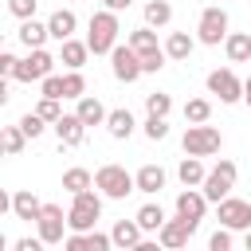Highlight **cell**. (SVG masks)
<instances>
[{"instance_id": "6da1fadb", "label": "cell", "mask_w": 251, "mask_h": 251, "mask_svg": "<svg viewBox=\"0 0 251 251\" xmlns=\"http://www.w3.org/2000/svg\"><path fill=\"white\" fill-rule=\"evenodd\" d=\"M94 188L106 196V200H126L129 192H137V176L126 173V165H102L94 173Z\"/></svg>"}, {"instance_id": "7a4b0ae2", "label": "cell", "mask_w": 251, "mask_h": 251, "mask_svg": "<svg viewBox=\"0 0 251 251\" xmlns=\"http://www.w3.org/2000/svg\"><path fill=\"white\" fill-rule=\"evenodd\" d=\"M118 12H94L90 16V31H86V43H90V51L94 55H110L114 47H118Z\"/></svg>"}, {"instance_id": "3957f363", "label": "cell", "mask_w": 251, "mask_h": 251, "mask_svg": "<svg viewBox=\"0 0 251 251\" xmlns=\"http://www.w3.org/2000/svg\"><path fill=\"white\" fill-rule=\"evenodd\" d=\"M180 145H184V153H192V157H212V153L224 149V133H220L216 126H208V122H188Z\"/></svg>"}, {"instance_id": "277c9868", "label": "cell", "mask_w": 251, "mask_h": 251, "mask_svg": "<svg viewBox=\"0 0 251 251\" xmlns=\"http://www.w3.org/2000/svg\"><path fill=\"white\" fill-rule=\"evenodd\" d=\"M98 216H102V196L98 192H75L71 196V208H67V224H71V231H90L94 224H98Z\"/></svg>"}, {"instance_id": "5b68a950", "label": "cell", "mask_w": 251, "mask_h": 251, "mask_svg": "<svg viewBox=\"0 0 251 251\" xmlns=\"http://www.w3.org/2000/svg\"><path fill=\"white\" fill-rule=\"evenodd\" d=\"M235 176H239V169H235V161H220L216 169H208V176H204V196L212 200V204H220L224 196H231V188H235Z\"/></svg>"}, {"instance_id": "8992f818", "label": "cell", "mask_w": 251, "mask_h": 251, "mask_svg": "<svg viewBox=\"0 0 251 251\" xmlns=\"http://www.w3.org/2000/svg\"><path fill=\"white\" fill-rule=\"evenodd\" d=\"M196 39L204 47H220L227 39V12L216 4V8H204L200 12V24H196Z\"/></svg>"}, {"instance_id": "52a82bcc", "label": "cell", "mask_w": 251, "mask_h": 251, "mask_svg": "<svg viewBox=\"0 0 251 251\" xmlns=\"http://www.w3.org/2000/svg\"><path fill=\"white\" fill-rule=\"evenodd\" d=\"M35 227H39V235H43V243H47V247L63 243V239H67V231H71V224H67V212H63L59 204H43V212H39Z\"/></svg>"}, {"instance_id": "ba28073f", "label": "cell", "mask_w": 251, "mask_h": 251, "mask_svg": "<svg viewBox=\"0 0 251 251\" xmlns=\"http://www.w3.org/2000/svg\"><path fill=\"white\" fill-rule=\"evenodd\" d=\"M110 63H114V78L118 82H137L145 71H141V55L129 47V43H118L110 51Z\"/></svg>"}, {"instance_id": "9c48e42d", "label": "cell", "mask_w": 251, "mask_h": 251, "mask_svg": "<svg viewBox=\"0 0 251 251\" xmlns=\"http://www.w3.org/2000/svg\"><path fill=\"white\" fill-rule=\"evenodd\" d=\"M208 90H212L224 106L243 102V78H235V71H227V67H220V71L208 75Z\"/></svg>"}, {"instance_id": "30bf717a", "label": "cell", "mask_w": 251, "mask_h": 251, "mask_svg": "<svg viewBox=\"0 0 251 251\" xmlns=\"http://www.w3.org/2000/svg\"><path fill=\"white\" fill-rule=\"evenodd\" d=\"M208 204H212V200L204 196V188H184V192L176 196V216L196 231L200 220H204V212H208Z\"/></svg>"}, {"instance_id": "8fae6325", "label": "cell", "mask_w": 251, "mask_h": 251, "mask_svg": "<svg viewBox=\"0 0 251 251\" xmlns=\"http://www.w3.org/2000/svg\"><path fill=\"white\" fill-rule=\"evenodd\" d=\"M51 67H55V59L43 47H31V55L20 59V67H16V82H43L51 75Z\"/></svg>"}, {"instance_id": "7c38bea8", "label": "cell", "mask_w": 251, "mask_h": 251, "mask_svg": "<svg viewBox=\"0 0 251 251\" xmlns=\"http://www.w3.org/2000/svg\"><path fill=\"white\" fill-rule=\"evenodd\" d=\"M220 224L231 227V231H247L251 227V204L235 200V196H224L220 200Z\"/></svg>"}, {"instance_id": "4fadbf2b", "label": "cell", "mask_w": 251, "mask_h": 251, "mask_svg": "<svg viewBox=\"0 0 251 251\" xmlns=\"http://www.w3.org/2000/svg\"><path fill=\"white\" fill-rule=\"evenodd\" d=\"M63 247L67 251H106V247H114V235H102V231H71L67 239H63Z\"/></svg>"}, {"instance_id": "5bb4252c", "label": "cell", "mask_w": 251, "mask_h": 251, "mask_svg": "<svg viewBox=\"0 0 251 251\" xmlns=\"http://www.w3.org/2000/svg\"><path fill=\"white\" fill-rule=\"evenodd\" d=\"M157 239H161V247H169V251H176V247H184L188 239H192V227L180 220V216H173V220H165L161 224V231H157Z\"/></svg>"}, {"instance_id": "9a60e30c", "label": "cell", "mask_w": 251, "mask_h": 251, "mask_svg": "<svg viewBox=\"0 0 251 251\" xmlns=\"http://www.w3.org/2000/svg\"><path fill=\"white\" fill-rule=\"evenodd\" d=\"M39 212H43V200H39L35 192H27V188L12 192V216H16V220H27V224H35V220H39Z\"/></svg>"}, {"instance_id": "2e32d148", "label": "cell", "mask_w": 251, "mask_h": 251, "mask_svg": "<svg viewBox=\"0 0 251 251\" xmlns=\"http://www.w3.org/2000/svg\"><path fill=\"white\" fill-rule=\"evenodd\" d=\"M55 133H59L63 145H82V141H86V122H82L78 114H63V118L55 122Z\"/></svg>"}, {"instance_id": "e0dca14e", "label": "cell", "mask_w": 251, "mask_h": 251, "mask_svg": "<svg viewBox=\"0 0 251 251\" xmlns=\"http://www.w3.org/2000/svg\"><path fill=\"white\" fill-rule=\"evenodd\" d=\"M110 235H114V247H122V251H133V247H137V243L145 239V231H141L137 216H133V220H118Z\"/></svg>"}, {"instance_id": "ac0fdd59", "label": "cell", "mask_w": 251, "mask_h": 251, "mask_svg": "<svg viewBox=\"0 0 251 251\" xmlns=\"http://www.w3.org/2000/svg\"><path fill=\"white\" fill-rule=\"evenodd\" d=\"M86 55H90V43H78L75 35L63 39V47H59V63H63L67 71H82V67H86Z\"/></svg>"}, {"instance_id": "d6986e66", "label": "cell", "mask_w": 251, "mask_h": 251, "mask_svg": "<svg viewBox=\"0 0 251 251\" xmlns=\"http://www.w3.org/2000/svg\"><path fill=\"white\" fill-rule=\"evenodd\" d=\"M224 51L231 63H251V31H227Z\"/></svg>"}, {"instance_id": "ffe728a7", "label": "cell", "mask_w": 251, "mask_h": 251, "mask_svg": "<svg viewBox=\"0 0 251 251\" xmlns=\"http://www.w3.org/2000/svg\"><path fill=\"white\" fill-rule=\"evenodd\" d=\"M47 27H51V39H71L75 35V27H78V20H75V12L71 8H59V12H51V20H47Z\"/></svg>"}, {"instance_id": "44dd1931", "label": "cell", "mask_w": 251, "mask_h": 251, "mask_svg": "<svg viewBox=\"0 0 251 251\" xmlns=\"http://www.w3.org/2000/svg\"><path fill=\"white\" fill-rule=\"evenodd\" d=\"M16 35H20V43L31 51V47H43V43H47L51 27H47V24H39V20L31 16V20H24V24H20V31H16Z\"/></svg>"}, {"instance_id": "7402d4cb", "label": "cell", "mask_w": 251, "mask_h": 251, "mask_svg": "<svg viewBox=\"0 0 251 251\" xmlns=\"http://www.w3.org/2000/svg\"><path fill=\"white\" fill-rule=\"evenodd\" d=\"M75 114L86 122V126H106V118H110V110L98 102V98H90V94H82L78 98V106H75Z\"/></svg>"}, {"instance_id": "603a6c76", "label": "cell", "mask_w": 251, "mask_h": 251, "mask_svg": "<svg viewBox=\"0 0 251 251\" xmlns=\"http://www.w3.org/2000/svg\"><path fill=\"white\" fill-rule=\"evenodd\" d=\"M133 176H137V192H149V196H157V192L165 188V169H161V165H141Z\"/></svg>"}, {"instance_id": "cb8c5ba5", "label": "cell", "mask_w": 251, "mask_h": 251, "mask_svg": "<svg viewBox=\"0 0 251 251\" xmlns=\"http://www.w3.org/2000/svg\"><path fill=\"white\" fill-rule=\"evenodd\" d=\"M176 176H180V184H184V188H200V184H204V176H208V169L200 165V157H192V153H188V157L180 161Z\"/></svg>"}, {"instance_id": "d4e9b609", "label": "cell", "mask_w": 251, "mask_h": 251, "mask_svg": "<svg viewBox=\"0 0 251 251\" xmlns=\"http://www.w3.org/2000/svg\"><path fill=\"white\" fill-rule=\"evenodd\" d=\"M192 47H196V39H192L188 31H173V35L165 39V55L176 59V63H184V59L192 55Z\"/></svg>"}, {"instance_id": "484cf974", "label": "cell", "mask_w": 251, "mask_h": 251, "mask_svg": "<svg viewBox=\"0 0 251 251\" xmlns=\"http://www.w3.org/2000/svg\"><path fill=\"white\" fill-rule=\"evenodd\" d=\"M137 55H153V51H161V43H157V31L145 24V27H137V31H129V39H126Z\"/></svg>"}, {"instance_id": "4316f807", "label": "cell", "mask_w": 251, "mask_h": 251, "mask_svg": "<svg viewBox=\"0 0 251 251\" xmlns=\"http://www.w3.org/2000/svg\"><path fill=\"white\" fill-rule=\"evenodd\" d=\"M133 114L129 110H110V118H106V129H110V137H118V141H126L129 133H133Z\"/></svg>"}, {"instance_id": "83f0119b", "label": "cell", "mask_w": 251, "mask_h": 251, "mask_svg": "<svg viewBox=\"0 0 251 251\" xmlns=\"http://www.w3.org/2000/svg\"><path fill=\"white\" fill-rule=\"evenodd\" d=\"M137 224H141V231L157 235L161 224H165V208H161V204H141V208H137Z\"/></svg>"}, {"instance_id": "f1b7e54d", "label": "cell", "mask_w": 251, "mask_h": 251, "mask_svg": "<svg viewBox=\"0 0 251 251\" xmlns=\"http://www.w3.org/2000/svg\"><path fill=\"white\" fill-rule=\"evenodd\" d=\"M0 145H4V153H8V157L24 153V145H27V133H24V126H20V122H16V126H4V133H0Z\"/></svg>"}, {"instance_id": "f546056e", "label": "cell", "mask_w": 251, "mask_h": 251, "mask_svg": "<svg viewBox=\"0 0 251 251\" xmlns=\"http://www.w3.org/2000/svg\"><path fill=\"white\" fill-rule=\"evenodd\" d=\"M169 20H173L169 0H149V4H145V24H149V27H165Z\"/></svg>"}, {"instance_id": "4dcf8cb0", "label": "cell", "mask_w": 251, "mask_h": 251, "mask_svg": "<svg viewBox=\"0 0 251 251\" xmlns=\"http://www.w3.org/2000/svg\"><path fill=\"white\" fill-rule=\"evenodd\" d=\"M90 184H94V176H90L86 169H67V173H63V188H67L71 196H75V192H86Z\"/></svg>"}, {"instance_id": "1f68e13d", "label": "cell", "mask_w": 251, "mask_h": 251, "mask_svg": "<svg viewBox=\"0 0 251 251\" xmlns=\"http://www.w3.org/2000/svg\"><path fill=\"white\" fill-rule=\"evenodd\" d=\"M86 94V78H82V71H67L63 75V98H82Z\"/></svg>"}, {"instance_id": "d6a6232c", "label": "cell", "mask_w": 251, "mask_h": 251, "mask_svg": "<svg viewBox=\"0 0 251 251\" xmlns=\"http://www.w3.org/2000/svg\"><path fill=\"white\" fill-rule=\"evenodd\" d=\"M212 118V102L208 98H188L184 102V122H208Z\"/></svg>"}, {"instance_id": "836d02e7", "label": "cell", "mask_w": 251, "mask_h": 251, "mask_svg": "<svg viewBox=\"0 0 251 251\" xmlns=\"http://www.w3.org/2000/svg\"><path fill=\"white\" fill-rule=\"evenodd\" d=\"M145 110H149V114H157V118H169L173 98H169V94H161V90H153V94H145Z\"/></svg>"}, {"instance_id": "e575fe53", "label": "cell", "mask_w": 251, "mask_h": 251, "mask_svg": "<svg viewBox=\"0 0 251 251\" xmlns=\"http://www.w3.org/2000/svg\"><path fill=\"white\" fill-rule=\"evenodd\" d=\"M59 102H63V98H47V94H39V106H35V114H39V118H47V122L55 126V122L63 118V106H59Z\"/></svg>"}, {"instance_id": "d590c367", "label": "cell", "mask_w": 251, "mask_h": 251, "mask_svg": "<svg viewBox=\"0 0 251 251\" xmlns=\"http://www.w3.org/2000/svg\"><path fill=\"white\" fill-rule=\"evenodd\" d=\"M20 126H24V133H27V137H39V133H43V129H47L51 122H47V118H39L35 110H27V114L20 118Z\"/></svg>"}, {"instance_id": "8d00e7d4", "label": "cell", "mask_w": 251, "mask_h": 251, "mask_svg": "<svg viewBox=\"0 0 251 251\" xmlns=\"http://www.w3.org/2000/svg\"><path fill=\"white\" fill-rule=\"evenodd\" d=\"M145 137H149V141H165V137H169V122L157 118V114H149V118H145Z\"/></svg>"}, {"instance_id": "74e56055", "label": "cell", "mask_w": 251, "mask_h": 251, "mask_svg": "<svg viewBox=\"0 0 251 251\" xmlns=\"http://www.w3.org/2000/svg\"><path fill=\"white\" fill-rule=\"evenodd\" d=\"M35 4H39V0H8V12H12L16 20H31V16H35Z\"/></svg>"}, {"instance_id": "f35d334b", "label": "cell", "mask_w": 251, "mask_h": 251, "mask_svg": "<svg viewBox=\"0 0 251 251\" xmlns=\"http://www.w3.org/2000/svg\"><path fill=\"white\" fill-rule=\"evenodd\" d=\"M165 59H169V55H165V47H161V51H153V55H141V71H145V75H157V71L165 67Z\"/></svg>"}, {"instance_id": "ab89813d", "label": "cell", "mask_w": 251, "mask_h": 251, "mask_svg": "<svg viewBox=\"0 0 251 251\" xmlns=\"http://www.w3.org/2000/svg\"><path fill=\"white\" fill-rule=\"evenodd\" d=\"M208 247H212V251H227V247H231V227H224V224H220V227L212 231Z\"/></svg>"}, {"instance_id": "60d3db41", "label": "cell", "mask_w": 251, "mask_h": 251, "mask_svg": "<svg viewBox=\"0 0 251 251\" xmlns=\"http://www.w3.org/2000/svg\"><path fill=\"white\" fill-rule=\"evenodd\" d=\"M39 86H43V94H47V98H63V75H47Z\"/></svg>"}, {"instance_id": "b9f144b4", "label": "cell", "mask_w": 251, "mask_h": 251, "mask_svg": "<svg viewBox=\"0 0 251 251\" xmlns=\"http://www.w3.org/2000/svg\"><path fill=\"white\" fill-rule=\"evenodd\" d=\"M16 67H20V59H16L12 51H4V55H0V75H8V78H16Z\"/></svg>"}, {"instance_id": "7bdbcfd3", "label": "cell", "mask_w": 251, "mask_h": 251, "mask_svg": "<svg viewBox=\"0 0 251 251\" xmlns=\"http://www.w3.org/2000/svg\"><path fill=\"white\" fill-rule=\"evenodd\" d=\"M39 247H47V243H43V235H35V239H31V235H24V239H16V251H39Z\"/></svg>"}, {"instance_id": "ee69618b", "label": "cell", "mask_w": 251, "mask_h": 251, "mask_svg": "<svg viewBox=\"0 0 251 251\" xmlns=\"http://www.w3.org/2000/svg\"><path fill=\"white\" fill-rule=\"evenodd\" d=\"M102 4H106V8H110V12H126V8H129V4H133V0H102Z\"/></svg>"}, {"instance_id": "f6af8a7d", "label": "cell", "mask_w": 251, "mask_h": 251, "mask_svg": "<svg viewBox=\"0 0 251 251\" xmlns=\"http://www.w3.org/2000/svg\"><path fill=\"white\" fill-rule=\"evenodd\" d=\"M243 102H247V106H251V75H247V78H243Z\"/></svg>"}, {"instance_id": "bcb514c9", "label": "cell", "mask_w": 251, "mask_h": 251, "mask_svg": "<svg viewBox=\"0 0 251 251\" xmlns=\"http://www.w3.org/2000/svg\"><path fill=\"white\" fill-rule=\"evenodd\" d=\"M243 243H247V251H251V227H247V231H243Z\"/></svg>"}]
</instances>
